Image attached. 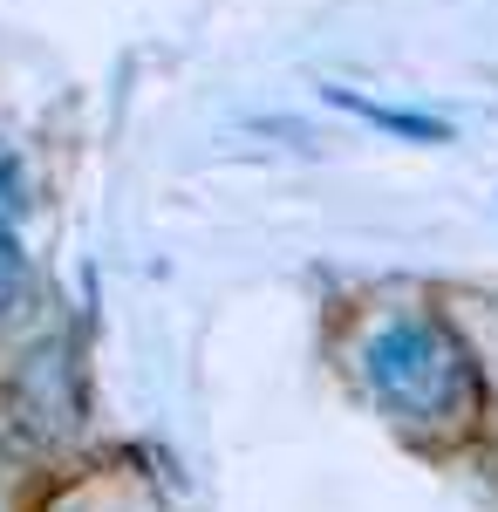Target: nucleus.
I'll return each instance as SVG.
<instances>
[{
	"instance_id": "1",
	"label": "nucleus",
	"mask_w": 498,
	"mask_h": 512,
	"mask_svg": "<svg viewBox=\"0 0 498 512\" xmlns=\"http://www.w3.org/2000/svg\"><path fill=\"white\" fill-rule=\"evenodd\" d=\"M362 383L376 403H389L396 417L410 424H458L471 410V362L464 349L451 342V328L423 315H403V321H383L369 342H362Z\"/></svg>"
},
{
	"instance_id": "2",
	"label": "nucleus",
	"mask_w": 498,
	"mask_h": 512,
	"mask_svg": "<svg viewBox=\"0 0 498 512\" xmlns=\"http://www.w3.org/2000/svg\"><path fill=\"white\" fill-rule=\"evenodd\" d=\"M321 103H335V110H348L355 123L389 130V137H403V144H451V137H458L444 117H430V110H403V103H376V96H362V89H348V82H321Z\"/></svg>"
},
{
	"instance_id": "3",
	"label": "nucleus",
	"mask_w": 498,
	"mask_h": 512,
	"mask_svg": "<svg viewBox=\"0 0 498 512\" xmlns=\"http://www.w3.org/2000/svg\"><path fill=\"white\" fill-rule=\"evenodd\" d=\"M21 198H14V178L0 185V308L21 294V274H28V260H21Z\"/></svg>"
}]
</instances>
